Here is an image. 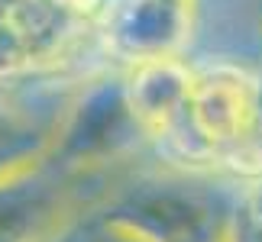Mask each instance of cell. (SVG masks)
Returning <instances> with one entry per match:
<instances>
[{
	"mask_svg": "<svg viewBox=\"0 0 262 242\" xmlns=\"http://www.w3.org/2000/svg\"><path fill=\"white\" fill-rule=\"evenodd\" d=\"M62 242H65V239H62Z\"/></svg>",
	"mask_w": 262,
	"mask_h": 242,
	"instance_id": "cell-11",
	"label": "cell"
},
{
	"mask_svg": "<svg viewBox=\"0 0 262 242\" xmlns=\"http://www.w3.org/2000/svg\"><path fill=\"white\" fill-rule=\"evenodd\" d=\"M239 194L178 171L126 175L94 210V220L126 242H230Z\"/></svg>",
	"mask_w": 262,
	"mask_h": 242,
	"instance_id": "cell-1",
	"label": "cell"
},
{
	"mask_svg": "<svg viewBox=\"0 0 262 242\" xmlns=\"http://www.w3.org/2000/svg\"><path fill=\"white\" fill-rule=\"evenodd\" d=\"M143 146L149 139L126 100L123 75H100L72 90L49 158L78 175L120 178V165Z\"/></svg>",
	"mask_w": 262,
	"mask_h": 242,
	"instance_id": "cell-2",
	"label": "cell"
},
{
	"mask_svg": "<svg viewBox=\"0 0 262 242\" xmlns=\"http://www.w3.org/2000/svg\"><path fill=\"white\" fill-rule=\"evenodd\" d=\"M230 242H262V184L236 197Z\"/></svg>",
	"mask_w": 262,
	"mask_h": 242,
	"instance_id": "cell-8",
	"label": "cell"
},
{
	"mask_svg": "<svg viewBox=\"0 0 262 242\" xmlns=\"http://www.w3.org/2000/svg\"><path fill=\"white\" fill-rule=\"evenodd\" d=\"M198 71L181 62V55L172 58H146L133 62L123 71V87L133 113L143 126L149 146H159L188 119V104L194 90Z\"/></svg>",
	"mask_w": 262,
	"mask_h": 242,
	"instance_id": "cell-7",
	"label": "cell"
},
{
	"mask_svg": "<svg viewBox=\"0 0 262 242\" xmlns=\"http://www.w3.org/2000/svg\"><path fill=\"white\" fill-rule=\"evenodd\" d=\"M123 178V175H120ZM120 178L78 175L52 158L0 181V242H62Z\"/></svg>",
	"mask_w": 262,
	"mask_h": 242,
	"instance_id": "cell-3",
	"label": "cell"
},
{
	"mask_svg": "<svg viewBox=\"0 0 262 242\" xmlns=\"http://www.w3.org/2000/svg\"><path fill=\"white\" fill-rule=\"evenodd\" d=\"M68 97L49 100L42 90L7 87L0 81V181L52 155Z\"/></svg>",
	"mask_w": 262,
	"mask_h": 242,
	"instance_id": "cell-6",
	"label": "cell"
},
{
	"mask_svg": "<svg viewBox=\"0 0 262 242\" xmlns=\"http://www.w3.org/2000/svg\"><path fill=\"white\" fill-rule=\"evenodd\" d=\"M249 139L262 146V75H256V107H253V133H249Z\"/></svg>",
	"mask_w": 262,
	"mask_h": 242,
	"instance_id": "cell-10",
	"label": "cell"
},
{
	"mask_svg": "<svg viewBox=\"0 0 262 242\" xmlns=\"http://www.w3.org/2000/svg\"><path fill=\"white\" fill-rule=\"evenodd\" d=\"M100 19L107 52L126 65L181 55L194 33V0H110Z\"/></svg>",
	"mask_w": 262,
	"mask_h": 242,
	"instance_id": "cell-4",
	"label": "cell"
},
{
	"mask_svg": "<svg viewBox=\"0 0 262 242\" xmlns=\"http://www.w3.org/2000/svg\"><path fill=\"white\" fill-rule=\"evenodd\" d=\"M253 107H256V75L233 65H214L198 71L188 104V123L210 146L214 165L227 146L253 133Z\"/></svg>",
	"mask_w": 262,
	"mask_h": 242,
	"instance_id": "cell-5",
	"label": "cell"
},
{
	"mask_svg": "<svg viewBox=\"0 0 262 242\" xmlns=\"http://www.w3.org/2000/svg\"><path fill=\"white\" fill-rule=\"evenodd\" d=\"M65 242H126V239H120L117 233H110L107 226H100L94 220V213H88L81 223L65 236Z\"/></svg>",
	"mask_w": 262,
	"mask_h": 242,
	"instance_id": "cell-9",
	"label": "cell"
}]
</instances>
